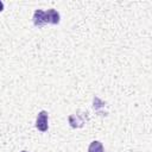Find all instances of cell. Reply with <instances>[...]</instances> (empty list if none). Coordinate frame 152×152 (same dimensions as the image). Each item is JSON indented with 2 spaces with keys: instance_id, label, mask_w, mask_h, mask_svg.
Listing matches in <instances>:
<instances>
[{
  "instance_id": "cell-1",
  "label": "cell",
  "mask_w": 152,
  "mask_h": 152,
  "mask_svg": "<svg viewBox=\"0 0 152 152\" xmlns=\"http://www.w3.org/2000/svg\"><path fill=\"white\" fill-rule=\"evenodd\" d=\"M36 127L40 132H46L49 128V113L46 110H40L36 119Z\"/></svg>"
},
{
  "instance_id": "cell-2",
  "label": "cell",
  "mask_w": 152,
  "mask_h": 152,
  "mask_svg": "<svg viewBox=\"0 0 152 152\" xmlns=\"http://www.w3.org/2000/svg\"><path fill=\"white\" fill-rule=\"evenodd\" d=\"M32 20H33V25H34L36 27H38V28H40V27H43L44 25H46L48 23H46L45 11H43V10H36L34 13H33Z\"/></svg>"
},
{
  "instance_id": "cell-3",
  "label": "cell",
  "mask_w": 152,
  "mask_h": 152,
  "mask_svg": "<svg viewBox=\"0 0 152 152\" xmlns=\"http://www.w3.org/2000/svg\"><path fill=\"white\" fill-rule=\"evenodd\" d=\"M45 17H46V23L48 24H52V25H57L59 23V13L53 10V8H50L48 11H45Z\"/></svg>"
},
{
  "instance_id": "cell-4",
  "label": "cell",
  "mask_w": 152,
  "mask_h": 152,
  "mask_svg": "<svg viewBox=\"0 0 152 152\" xmlns=\"http://www.w3.org/2000/svg\"><path fill=\"white\" fill-rule=\"evenodd\" d=\"M69 124L74 128H80L84 125V118L82 114H72L69 116Z\"/></svg>"
},
{
  "instance_id": "cell-5",
  "label": "cell",
  "mask_w": 152,
  "mask_h": 152,
  "mask_svg": "<svg viewBox=\"0 0 152 152\" xmlns=\"http://www.w3.org/2000/svg\"><path fill=\"white\" fill-rule=\"evenodd\" d=\"M88 152H104L102 142H100L99 140H94L90 142L89 147H88Z\"/></svg>"
},
{
  "instance_id": "cell-6",
  "label": "cell",
  "mask_w": 152,
  "mask_h": 152,
  "mask_svg": "<svg viewBox=\"0 0 152 152\" xmlns=\"http://www.w3.org/2000/svg\"><path fill=\"white\" fill-rule=\"evenodd\" d=\"M2 10H4V4H2V2L0 1V12H1Z\"/></svg>"
},
{
  "instance_id": "cell-7",
  "label": "cell",
  "mask_w": 152,
  "mask_h": 152,
  "mask_svg": "<svg viewBox=\"0 0 152 152\" xmlns=\"http://www.w3.org/2000/svg\"><path fill=\"white\" fill-rule=\"evenodd\" d=\"M21 152H27V151H21Z\"/></svg>"
}]
</instances>
